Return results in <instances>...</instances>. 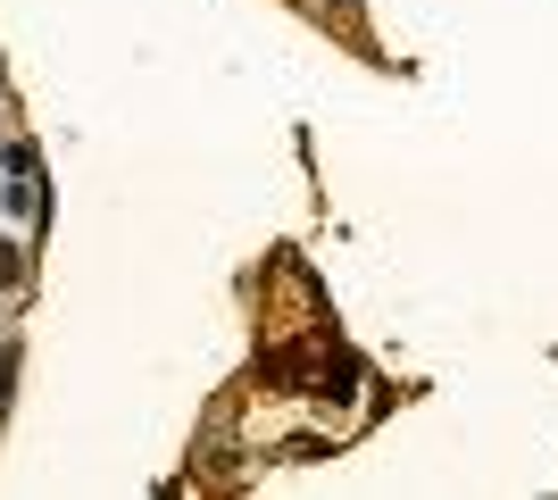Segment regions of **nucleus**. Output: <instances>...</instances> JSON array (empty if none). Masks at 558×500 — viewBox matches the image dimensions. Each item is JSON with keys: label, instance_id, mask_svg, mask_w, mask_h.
I'll use <instances>...</instances> for the list:
<instances>
[{"label": "nucleus", "instance_id": "f257e3e1", "mask_svg": "<svg viewBox=\"0 0 558 500\" xmlns=\"http://www.w3.org/2000/svg\"><path fill=\"white\" fill-rule=\"evenodd\" d=\"M25 267H17V251H9V242H0V284H17Z\"/></svg>", "mask_w": 558, "mask_h": 500}]
</instances>
